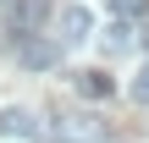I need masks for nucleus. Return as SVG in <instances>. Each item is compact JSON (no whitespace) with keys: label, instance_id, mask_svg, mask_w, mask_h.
<instances>
[{"label":"nucleus","instance_id":"4","mask_svg":"<svg viewBox=\"0 0 149 143\" xmlns=\"http://www.w3.org/2000/svg\"><path fill=\"white\" fill-rule=\"evenodd\" d=\"M72 88H77L83 99H111V94H116L111 72H77V77H72Z\"/></svg>","mask_w":149,"mask_h":143},{"label":"nucleus","instance_id":"2","mask_svg":"<svg viewBox=\"0 0 149 143\" xmlns=\"http://www.w3.org/2000/svg\"><path fill=\"white\" fill-rule=\"evenodd\" d=\"M61 50H66L61 39H28V44H22V66L44 72V66H55V61H61Z\"/></svg>","mask_w":149,"mask_h":143},{"label":"nucleus","instance_id":"1","mask_svg":"<svg viewBox=\"0 0 149 143\" xmlns=\"http://www.w3.org/2000/svg\"><path fill=\"white\" fill-rule=\"evenodd\" d=\"M88 33H94V11H88L83 0H66V6L55 11V39H61V44H83Z\"/></svg>","mask_w":149,"mask_h":143},{"label":"nucleus","instance_id":"5","mask_svg":"<svg viewBox=\"0 0 149 143\" xmlns=\"http://www.w3.org/2000/svg\"><path fill=\"white\" fill-rule=\"evenodd\" d=\"M111 17L116 22H138V17H149V0H111Z\"/></svg>","mask_w":149,"mask_h":143},{"label":"nucleus","instance_id":"3","mask_svg":"<svg viewBox=\"0 0 149 143\" xmlns=\"http://www.w3.org/2000/svg\"><path fill=\"white\" fill-rule=\"evenodd\" d=\"M0 138H39V121H33V110H22V105H6V110H0Z\"/></svg>","mask_w":149,"mask_h":143},{"label":"nucleus","instance_id":"7","mask_svg":"<svg viewBox=\"0 0 149 143\" xmlns=\"http://www.w3.org/2000/svg\"><path fill=\"white\" fill-rule=\"evenodd\" d=\"M144 39H149V22H144Z\"/></svg>","mask_w":149,"mask_h":143},{"label":"nucleus","instance_id":"6","mask_svg":"<svg viewBox=\"0 0 149 143\" xmlns=\"http://www.w3.org/2000/svg\"><path fill=\"white\" fill-rule=\"evenodd\" d=\"M133 99H138V105H149V61L138 66V77H133Z\"/></svg>","mask_w":149,"mask_h":143}]
</instances>
